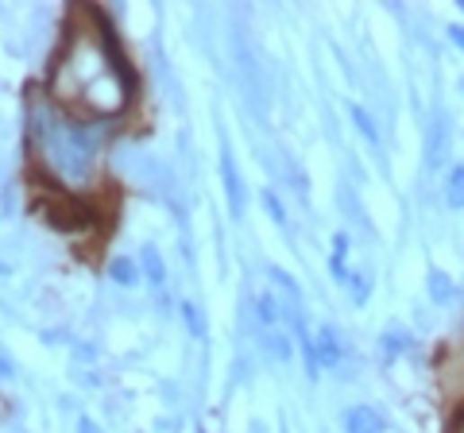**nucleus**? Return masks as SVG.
<instances>
[{"mask_svg":"<svg viewBox=\"0 0 464 433\" xmlns=\"http://www.w3.org/2000/svg\"><path fill=\"white\" fill-rule=\"evenodd\" d=\"M132 94L136 74L105 16L89 8V28H82L74 16V28L62 39L55 67H50V101L58 109H77L97 121V116L120 113Z\"/></svg>","mask_w":464,"mask_h":433,"instance_id":"obj_1","label":"nucleus"},{"mask_svg":"<svg viewBox=\"0 0 464 433\" xmlns=\"http://www.w3.org/2000/svg\"><path fill=\"white\" fill-rule=\"evenodd\" d=\"M28 132L35 159L47 170L50 182H58L67 194L89 190V182L97 175V148H101V128L94 121L70 116L55 101H31Z\"/></svg>","mask_w":464,"mask_h":433,"instance_id":"obj_2","label":"nucleus"},{"mask_svg":"<svg viewBox=\"0 0 464 433\" xmlns=\"http://www.w3.org/2000/svg\"><path fill=\"white\" fill-rule=\"evenodd\" d=\"M422 159L425 170H449V159H453V116H449V109H433L430 128H425Z\"/></svg>","mask_w":464,"mask_h":433,"instance_id":"obj_3","label":"nucleus"},{"mask_svg":"<svg viewBox=\"0 0 464 433\" xmlns=\"http://www.w3.org/2000/svg\"><path fill=\"white\" fill-rule=\"evenodd\" d=\"M232 55H236V62H240V82H244V89H248L252 109L263 116L267 113V86H263V77H260V67H255V55H252V47H248V39H244V32H232Z\"/></svg>","mask_w":464,"mask_h":433,"instance_id":"obj_4","label":"nucleus"},{"mask_svg":"<svg viewBox=\"0 0 464 433\" xmlns=\"http://www.w3.org/2000/svg\"><path fill=\"white\" fill-rule=\"evenodd\" d=\"M221 186H225V202H228L232 221H244V213H248V190H244L236 155H232L228 148H221Z\"/></svg>","mask_w":464,"mask_h":433,"instance_id":"obj_5","label":"nucleus"},{"mask_svg":"<svg viewBox=\"0 0 464 433\" xmlns=\"http://www.w3.org/2000/svg\"><path fill=\"white\" fill-rule=\"evenodd\" d=\"M314 345H317V364L326 367V372H337V367L344 364V356H348L344 340H341V333L333 329V325H321V329L314 333Z\"/></svg>","mask_w":464,"mask_h":433,"instance_id":"obj_6","label":"nucleus"},{"mask_svg":"<svg viewBox=\"0 0 464 433\" xmlns=\"http://www.w3.org/2000/svg\"><path fill=\"white\" fill-rule=\"evenodd\" d=\"M425 294H430L433 306L449 310V306L457 302V283H453V275L442 271V267H430V271H425Z\"/></svg>","mask_w":464,"mask_h":433,"instance_id":"obj_7","label":"nucleus"},{"mask_svg":"<svg viewBox=\"0 0 464 433\" xmlns=\"http://www.w3.org/2000/svg\"><path fill=\"white\" fill-rule=\"evenodd\" d=\"M387 422L376 406H348L344 410V433H383Z\"/></svg>","mask_w":464,"mask_h":433,"instance_id":"obj_8","label":"nucleus"},{"mask_svg":"<svg viewBox=\"0 0 464 433\" xmlns=\"http://www.w3.org/2000/svg\"><path fill=\"white\" fill-rule=\"evenodd\" d=\"M379 352L387 364H395L398 356L415 352V333L403 329V325H391V329H383V337H379Z\"/></svg>","mask_w":464,"mask_h":433,"instance_id":"obj_9","label":"nucleus"},{"mask_svg":"<svg viewBox=\"0 0 464 433\" xmlns=\"http://www.w3.org/2000/svg\"><path fill=\"white\" fill-rule=\"evenodd\" d=\"M348 116H352L356 132H360V136H364V140L371 143V151H376V155H383V140H379V124H376V116H371V113H368V109H364V104H360V101H352V104H348Z\"/></svg>","mask_w":464,"mask_h":433,"instance_id":"obj_10","label":"nucleus"},{"mask_svg":"<svg viewBox=\"0 0 464 433\" xmlns=\"http://www.w3.org/2000/svg\"><path fill=\"white\" fill-rule=\"evenodd\" d=\"M442 202L449 209H464V163H449L442 178Z\"/></svg>","mask_w":464,"mask_h":433,"instance_id":"obj_11","label":"nucleus"},{"mask_svg":"<svg viewBox=\"0 0 464 433\" xmlns=\"http://www.w3.org/2000/svg\"><path fill=\"white\" fill-rule=\"evenodd\" d=\"M139 271H144V279L155 286V291H163L166 286V267H163V256L155 252V248H139Z\"/></svg>","mask_w":464,"mask_h":433,"instance_id":"obj_12","label":"nucleus"},{"mask_svg":"<svg viewBox=\"0 0 464 433\" xmlns=\"http://www.w3.org/2000/svg\"><path fill=\"white\" fill-rule=\"evenodd\" d=\"M348 248H352V240H348V232H337L333 236V256H329V275L337 283H348Z\"/></svg>","mask_w":464,"mask_h":433,"instance_id":"obj_13","label":"nucleus"},{"mask_svg":"<svg viewBox=\"0 0 464 433\" xmlns=\"http://www.w3.org/2000/svg\"><path fill=\"white\" fill-rule=\"evenodd\" d=\"M279 318H282V310H279L275 294H271V291H260V294H255V321H260L263 329H275Z\"/></svg>","mask_w":464,"mask_h":433,"instance_id":"obj_14","label":"nucleus"},{"mask_svg":"<svg viewBox=\"0 0 464 433\" xmlns=\"http://www.w3.org/2000/svg\"><path fill=\"white\" fill-rule=\"evenodd\" d=\"M109 279H112L116 286H136V283H139V267H136L128 256H112V259H109Z\"/></svg>","mask_w":464,"mask_h":433,"instance_id":"obj_15","label":"nucleus"},{"mask_svg":"<svg viewBox=\"0 0 464 433\" xmlns=\"http://www.w3.org/2000/svg\"><path fill=\"white\" fill-rule=\"evenodd\" d=\"M263 352H267L271 360L287 364V360L294 356V348H290V337H282V333H275V329H267V333H263Z\"/></svg>","mask_w":464,"mask_h":433,"instance_id":"obj_16","label":"nucleus"},{"mask_svg":"<svg viewBox=\"0 0 464 433\" xmlns=\"http://www.w3.org/2000/svg\"><path fill=\"white\" fill-rule=\"evenodd\" d=\"M267 279L275 283L279 291H282V294H287V298L294 302V306H299V302H302V286H299V279H294L290 271H282V267H267Z\"/></svg>","mask_w":464,"mask_h":433,"instance_id":"obj_17","label":"nucleus"},{"mask_svg":"<svg viewBox=\"0 0 464 433\" xmlns=\"http://www.w3.org/2000/svg\"><path fill=\"white\" fill-rule=\"evenodd\" d=\"M260 202H263V209H267V217H271V221H275V225H279V229H287V225H290V221H287V205H282V198H279V194H275V190H263V194H260Z\"/></svg>","mask_w":464,"mask_h":433,"instance_id":"obj_18","label":"nucleus"},{"mask_svg":"<svg viewBox=\"0 0 464 433\" xmlns=\"http://www.w3.org/2000/svg\"><path fill=\"white\" fill-rule=\"evenodd\" d=\"M178 310H183V321H186L190 337H193V340H201V337H205V321H201V310L193 306V302H183V306H178Z\"/></svg>","mask_w":464,"mask_h":433,"instance_id":"obj_19","label":"nucleus"},{"mask_svg":"<svg viewBox=\"0 0 464 433\" xmlns=\"http://www.w3.org/2000/svg\"><path fill=\"white\" fill-rule=\"evenodd\" d=\"M348 294H352V302H356V306H364V302H368V294H371V283H368V275H360V271H352V275H348Z\"/></svg>","mask_w":464,"mask_h":433,"instance_id":"obj_20","label":"nucleus"},{"mask_svg":"<svg viewBox=\"0 0 464 433\" xmlns=\"http://www.w3.org/2000/svg\"><path fill=\"white\" fill-rule=\"evenodd\" d=\"M77 433H105V429H101L89 414H82V418H77Z\"/></svg>","mask_w":464,"mask_h":433,"instance_id":"obj_21","label":"nucleus"},{"mask_svg":"<svg viewBox=\"0 0 464 433\" xmlns=\"http://www.w3.org/2000/svg\"><path fill=\"white\" fill-rule=\"evenodd\" d=\"M449 43L464 50V23H449Z\"/></svg>","mask_w":464,"mask_h":433,"instance_id":"obj_22","label":"nucleus"},{"mask_svg":"<svg viewBox=\"0 0 464 433\" xmlns=\"http://www.w3.org/2000/svg\"><path fill=\"white\" fill-rule=\"evenodd\" d=\"M8 375H12V364H8L4 356H0V379H8Z\"/></svg>","mask_w":464,"mask_h":433,"instance_id":"obj_23","label":"nucleus"},{"mask_svg":"<svg viewBox=\"0 0 464 433\" xmlns=\"http://www.w3.org/2000/svg\"><path fill=\"white\" fill-rule=\"evenodd\" d=\"M460 12H464V0H460Z\"/></svg>","mask_w":464,"mask_h":433,"instance_id":"obj_24","label":"nucleus"},{"mask_svg":"<svg viewBox=\"0 0 464 433\" xmlns=\"http://www.w3.org/2000/svg\"><path fill=\"white\" fill-rule=\"evenodd\" d=\"M460 94H464V82H460Z\"/></svg>","mask_w":464,"mask_h":433,"instance_id":"obj_25","label":"nucleus"}]
</instances>
